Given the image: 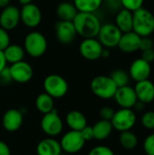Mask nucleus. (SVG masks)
<instances>
[{
  "label": "nucleus",
  "instance_id": "nucleus-46",
  "mask_svg": "<svg viewBox=\"0 0 154 155\" xmlns=\"http://www.w3.org/2000/svg\"><path fill=\"white\" fill-rule=\"evenodd\" d=\"M18 1H19L20 5H28V4L33 3V1H34V0H18Z\"/></svg>",
  "mask_w": 154,
  "mask_h": 155
},
{
  "label": "nucleus",
  "instance_id": "nucleus-8",
  "mask_svg": "<svg viewBox=\"0 0 154 155\" xmlns=\"http://www.w3.org/2000/svg\"><path fill=\"white\" fill-rule=\"evenodd\" d=\"M63 121L57 112L54 109L52 112L44 114L41 120V128L49 137H54L63 131Z\"/></svg>",
  "mask_w": 154,
  "mask_h": 155
},
{
  "label": "nucleus",
  "instance_id": "nucleus-22",
  "mask_svg": "<svg viewBox=\"0 0 154 155\" xmlns=\"http://www.w3.org/2000/svg\"><path fill=\"white\" fill-rule=\"evenodd\" d=\"M66 124L72 131L80 132L87 125V121L83 113L77 110H73L66 115Z\"/></svg>",
  "mask_w": 154,
  "mask_h": 155
},
{
  "label": "nucleus",
  "instance_id": "nucleus-44",
  "mask_svg": "<svg viewBox=\"0 0 154 155\" xmlns=\"http://www.w3.org/2000/svg\"><path fill=\"white\" fill-rule=\"evenodd\" d=\"M10 5V0H0V8L3 9Z\"/></svg>",
  "mask_w": 154,
  "mask_h": 155
},
{
  "label": "nucleus",
  "instance_id": "nucleus-24",
  "mask_svg": "<svg viewBox=\"0 0 154 155\" xmlns=\"http://www.w3.org/2000/svg\"><path fill=\"white\" fill-rule=\"evenodd\" d=\"M4 55L5 58L6 63L11 64L23 61L25 57V50L19 45H9L4 51Z\"/></svg>",
  "mask_w": 154,
  "mask_h": 155
},
{
  "label": "nucleus",
  "instance_id": "nucleus-15",
  "mask_svg": "<svg viewBox=\"0 0 154 155\" xmlns=\"http://www.w3.org/2000/svg\"><path fill=\"white\" fill-rule=\"evenodd\" d=\"M113 98L121 108L126 109H133L138 101L134 89L129 85L117 88Z\"/></svg>",
  "mask_w": 154,
  "mask_h": 155
},
{
  "label": "nucleus",
  "instance_id": "nucleus-42",
  "mask_svg": "<svg viewBox=\"0 0 154 155\" xmlns=\"http://www.w3.org/2000/svg\"><path fill=\"white\" fill-rule=\"evenodd\" d=\"M6 61H5V55H4V53L3 51H0V72L6 67Z\"/></svg>",
  "mask_w": 154,
  "mask_h": 155
},
{
  "label": "nucleus",
  "instance_id": "nucleus-41",
  "mask_svg": "<svg viewBox=\"0 0 154 155\" xmlns=\"http://www.w3.org/2000/svg\"><path fill=\"white\" fill-rule=\"evenodd\" d=\"M0 155H11L9 146L3 141H0Z\"/></svg>",
  "mask_w": 154,
  "mask_h": 155
},
{
  "label": "nucleus",
  "instance_id": "nucleus-43",
  "mask_svg": "<svg viewBox=\"0 0 154 155\" xmlns=\"http://www.w3.org/2000/svg\"><path fill=\"white\" fill-rule=\"evenodd\" d=\"M133 108L137 112H143L145 109V104H143V103H142L140 101H137V103L135 104V105L133 106Z\"/></svg>",
  "mask_w": 154,
  "mask_h": 155
},
{
  "label": "nucleus",
  "instance_id": "nucleus-48",
  "mask_svg": "<svg viewBox=\"0 0 154 155\" xmlns=\"http://www.w3.org/2000/svg\"><path fill=\"white\" fill-rule=\"evenodd\" d=\"M153 111H154V107H153Z\"/></svg>",
  "mask_w": 154,
  "mask_h": 155
},
{
  "label": "nucleus",
  "instance_id": "nucleus-17",
  "mask_svg": "<svg viewBox=\"0 0 154 155\" xmlns=\"http://www.w3.org/2000/svg\"><path fill=\"white\" fill-rule=\"evenodd\" d=\"M142 37L133 31L123 33L118 43L119 49L123 53H134L140 50Z\"/></svg>",
  "mask_w": 154,
  "mask_h": 155
},
{
  "label": "nucleus",
  "instance_id": "nucleus-36",
  "mask_svg": "<svg viewBox=\"0 0 154 155\" xmlns=\"http://www.w3.org/2000/svg\"><path fill=\"white\" fill-rule=\"evenodd\" d=\"M104 3L107 8L112 12H118L123 8L122 0H104Z\"/></svg>",
  "mask_w": 154,
  "mask_h": 155
},
{
  "label": "nucleus",
  "instance_id": "nucleus-7",
  "mask_svg": "<svg viewBox=\"0 0 154 155\" xmlns=\"http://www.w3.org/2000/svg\"><path fill=\"white\" fill-rule=\"evenodd\" d=\"M123 33L119 28L112 23H106L101 25L97 39L103 47L113 48L118 45Z\"/></svg>",
  "mask_w": 154,
  "mask_h": 155
},
{
  "label": "nucleus",
  "instance_id": "nucleus-32",
  "mask_svg": "<svg viewBox=\"0 0 154 155\" xmlns=\"http://www.w3.org/2000/svg\"><path fill=\"white\" fill-rule=\"evenodd\" d=\"M143 149L146 155H154V134L145 138L143 142Z\"/></svg>",
  "mask_w": 154,
  "mask_h": 155
},
{
  "label": "nucleus",
  "instance_id": "nucleus-6",
  "mask_svg": "<svg viewBox=\"0 0 154 155\" xmlns=\"http://www.w3.org/2000/svg\"><path fill=\"white\" fill-rule=\"evenodd\" d=\"M111 123L113 129L121 133L131 131L136 124V114L133 109L121 108L114 113Z\"/></svg>",
  "mask_w": 154,
  "mask_h": 155
},
{
  "label": "nucleus",
  "instance_id": "nucleus-38",
  "mask_svg": "<svg viewBox=\"0 0 154 155\" xmlns=\"http://www.w3.org/2000/svg\"><path fill=\"white\" fill-rule=\"evenodd\" d=\"M80 133H81V134H82V136H83V138H84V140L85 142L94 139L93 138V131L92 126L86 125L82 131H80Z\"/></svg>",
  "mask_w": 154,
  "mask_h": 155
},
{
  "label": "nucleus",
  "instance_id": "nucleus-35",
  "mask_svg": "<svg viewBox=\"0 0 154 155\" xmlns=\"http://www.w3.org/2000/svg\"><path fill=\"white\" fill-rule=\"evenodd\" d=\"M115 111L110 107V106H104L100 110V117L101 120H105V121H110L113 119V115H114Z\"/></svg>",
  "mask_w": 154,
  "mask_h": 155
},
{
  "label": "nucleus",
  "instance_id": "nucleus-2",
  "mask_svg": "<svg viewBox=\"0 0 154 155\" xmlns=\"http://www.w3.org/2000/svg\"><path fill=\"white\" fill-rule=\"evenodd\" d=\"M133 31L141 37L150 36L154 32V15L142 7L133 12Z\"/></svg>",
  "mask_w": 154,
  "mask_h": 155
},
{
  "label": "nucleus",
  "instance_id": "nucleus-23",
  "mask_svg": "<svg viewBox=\"0 0 154 155\" xmlns=\"http://www.w3.org/2000/svg\"><path fill=\"white\" fill-rule=\"evenodd\" d=\"M78 11L74 4L62 2L56 7V15L61 21H72L76 16Z\"/></svg>",
  "mask_w": 154,
  "mask_h": 155
},
{
  "label": "nucleus",
  "instance_id": "nucleus-16",
  "mask_svg": "<svg viewBox=\"0 0 154 155\" xmlns=\"http://www.w3.org/2000/svg\"><path fill=\"white\" fill-rule=\"evenodd\" d=\"M151 73H152L151 64L147 63L142 58H138L132 63L128 74L130 75V78H132L137 83L140 81L149 79Z\"/></svg>",
  "mask_w": 154,
  "mask_h": 155
},
{
  "label": "nucleus",
  "instance_id": "nucleus-28",
  "mask_svg": "<svg viewBox=\"0 0 154 155\" xmlns=\"http://www.w3.org/2000/svg\"><path fill=\"white\" fill-rule=\"evenodd\" d=\"M121 145L125 150H133L138 145V137L132 131L122 132L119 137Z\"/></svg>",
  "mask_w": 154,
  "mask_h": 155
},
{
  "label": "nucleus",
  "instance_id": "nucleus-47",
  "mask_svg": "<svg viewBox=\"0 0 154 155\" xmlns=\"http://www.w3.org/2000/svg\"><path fill=\"white\" fill-rule=\"evenodd\" d=\"M60 155H70V154H68V153H61Z\"/></svg>",
  "mask_w": 154,
  "mask_h": 155
},
{
  "label": "nucleus",
  "instance_id": "nucleus-30",
  "mask_svg": "<svg viewBox=\"0 0 154 155\" xmlns=\"http://www.w3.org/2000/svg\"><path fill=\"white\" fill-rule=\"evenodd\" d=\"M142 124L148 130H154V111L145 112L141 118Z\"/></svg>",
  "mask_w": 154,
  "mask_h": 155
},
{
  "label": "nucleus",
  "instance_id": "nucleus-19",
  "mask_svg": "<svg viewBox=\"0 0 154 155\" xmlns=\"http://www.w3.org/2000/svg\"><path fill=\"white\" fill-rule=\"evenodd\" d=\"M133 89L138 101L145 104L154 101V84L149 79L137 82Z\"/></svg>",
  "mask_w": 154,
  "mask_h": 155
},
{
  "label": "nucleus",
  "instance_id": "nucleus-4",
  "mask_svg": "<svg viewBox=\"0 0 154 155\" xmlns=\"http://www.w3.org/2000/svg\"><path fill=\"white\" fill-rule=\"evenodd\" d=\"M91 90L97 97L103 100H108L113 98L117 86L110 76L98 75L92 80Z\"/></svg>",
  "mask_w": 154,
  "mask_h": 155
},
{
  "label": "nucleus",
  "instance_id": "nucleus-39",
  "mask_svg": "<svg viewBox=\"0 0 154 155\" xmlns=\"http://www.w3.org/2000/svg\"><path fill=\"white\" fill-rule=\"evenodd\" d=\"M142 59H143L144 61H146L149 64H152L154 61V49H148V50H144L142 53Z\"/></svg>",
  "mask_w": 154,
  "mask_h": 155
},
{
  "label": "nucleus",
  "instance_id": "nucleus-13",
  "mask_svg": "<svg viewBox=\"0 0 154 155\" xmlns=\"http://www.w3.org/2000/svg\"><path fill=\"white\" fill-rule=\"evenodd\" d=\"M21 21L20 9L9 5L2 9L0 13V26L6 31L14 30Z\"/></svg>",
  "mask_w": 154,
  "mask_h": 155
},
{
  "label": "nucleus",
  "instance_id": "nucleus-37",
  "mask_svg": "<svg viewBox=\"0 0 154 155\" xmlns=\"http://www.w3.org/2000/svg\"><path fill=\"white\" fill-rule=\"evenodd\" d=\"M154 46V42L152 38L149 36L142 37L141 39V45H140V50L144 51L148 49H152Z\"/></svg>",
  "mask_w": 154,
  "mask_h": 155
},
{
  "label": "nucleus",
  "instance_id": "nucleus-21",
  "mask_svg": "<svg viewBox=\"0 0 154 155\" xmlns=\"http://www.w3.org/2000/svg\"><path fill=\"white\" fill-rule=\"evenodd\" d=\"M133 12L127 9L122 8L116 14L114 25L123 34V33L133 31Z\"/></svg>",
  "mask_w": 154,
  "mask_h": 155
},
{
  "label": "nucleus",
  "instance_id": "nucleus-10",
  "mask_svg": "<svg viewBox=\"0 0 154 155\" xmlns=\"http://www.w3.org/2000/svg\"><path fill=\"white\" fill-rule=\"evenodd\" d=\"M103 51V46L98 41L96 37L94 38H84L79 45V52L81 55L89 61H95L102 57Z\"/></svg>",
  "mask_w": 154,
  "mask_h": 155
},
{
  "label": "nucleus",
  "instance_id": "nucleus-25",
  "mask_svg": "<svg viewBox=\"0 0 154 155\" xmlns=\"http://www.w3.org/2000/svg\"><path fill=\"white\" fill-rule=\"evenodd\" d=\"M92 127L93 131V138L99 141L107 139L111 135L113 129L112 123L110 121H105V120L98 121Z\"/></svg>",
  "mask_w": 154,
  "mask_h": 155
},
{
  "label": "nucleus",
  "instance_id": "nucleus-12",
  "mask_svg": "<svg viewBox=\"0 0 154 155\" xmlns=\"http://www.w3.org/2000/svg\"><path fill=\"white\" fill-rule=\"evenodd\" d=\"M8 68L12 81L19 84H25L29 82L34 74L32 66L24 60L11 64Z\"/></svg>",
  "mask_w": 154,
  "mask_h": 155
},
{
  "label": "nucleus",
  "instance_id": "nucleus-1",
  "mask_svg": "<svg viewBox=\"0 0 154 155\" xmlns=\"http://www.w3.org/2000/svg\"><path fill=\"white\" fill-rule=\"evenodd\" d=\"M73 24L77 35L84 38L97 37L101 28V21L95 13H83L78 12Z\"/></svg>",
  "mask_w": 154,
  "mask_h": 155
},
{
  "label": "nucleus",
  "instance_id": "nucleus-3",
  "mask_svg": "<svg viewBox=\"0 0 154 155\" xmlns=\"http://www.w3.org/2000/svg\"><path fill=\"white\" fill-rule=\"evenodd\" d=\"M47 49V41L45 36L38 32L32 31L28 33L24 41V50L30 56L37 58L42 56Z\"/></svg>",
  "mask_w": 154,
  "mask_h": 155
},
{
  "label": "nucleus",
  "instance_id": "nucleus-26",
  "mask_svg": "<svg viewBox=\"0 0 154 155\" xmlns=\"http://www.w3.org/2000/svg\"><path fill=\"white\" fill-rule=\"evenodd\" d=\"M35 106L37 110L43 114H48L54 109V98L46 93L40 94L35 99Z\"/></svg>",
  "mask_w": 154,
  "mask_h": 155
},
{
  "label": "nucleus",
  "instance_id": "nucleus-11",
  "mask_svg": "<svg viewBox=\"0 0 154 155\" xmlns=\"http://www.w3.org/2000/svg\"><path fill=\"white\" fill-rule=\"evenodd\" d=\"M20 17L25 26L34 28L38 26L42 21V12L35 4L31 3L22 5V8L20 9Z\"/></svg>",
  "mask_w": 154,
  "mask_h": 155
},
{
  "label": "nucleus",
  "instance_id": "nucleus-31",
  "mask_svg": "<svg viewBox=\"0 0 154 155\" xmlns=\"http://www.w3.org/2000/svg\"><path fill=\"white\" fill-rule=\"evenodd\" d=\"M144 0H122V6L131 12H134L143 7Z\"/></svg>",
  "mask_w": 154,
  "mask_h": 155
},
{
  "label": "nucleus",
  "instance_id": "nucleus-5",
  "mask_svg": "<svg viewBox=\"0 0 154 155\" xmlns=\"http://www.w3.org/2000/svg\"><path fill=\"white\" fill-rule=\"evenodd\" d=\"M44 88L51 97L62 98L68 92V84L59 74H49L44 80Z\"/></svg>",
  "mask_w": 154,
  "mask_h": 155
},
{
  "label": "nucleus",
  "instance_id": "nucleus-27",
  "mask_svg": "<svg viewBox=\"0 0 154 155\" xmlns=\"http://www.w3.org/2000/svg\"><path fill=\"white\" fill-rule=\"evenodd\" d=\"M103 0H74V5L78 12L95 13L102 5Z\"/></svg>",
  "mask_w": 154,
  "mask_h": 155
},
{
  "label": "nucleus",
  "instance_id": "nucleus-9",
  "mask_svg": "<svg viewBox=\"0 0 154 155\" xmlns=\"http://www.w3.org/2000/svg\"><path fill=\"white\" fill-rule=\"evenodd\" d=\"M85 141L84 140L80 132L77 131H70L66 133L60 141V145L62 151L65 153L73 154L76 153L83 149L84 146Z\"/></svg>",
  "mask_w": 154,
  "mask_h": 155
},
{
  "label": "nucleus",
  "instance_id": "nucleus-29",
  "mask_svg": "<svg viewBox=\"0 0 154 155\" xmlns=\"http://www.w3.org/2000/svg\"><path fill=\"white\" fill-rule=\"evenodd\" d=\"M110 77L114 82V84L117 86V88L128 85L129 81H130V75H129V74L126 71L123 70V69L114 70L111 74Z\"/></svg>",
  "mask_w": 154,
  "mask_h": 155
},
{
  "label": "nucleus",
  "instance_id": "nucleus-40",
  "mask_svg": "<svg viewBox=\"0 0 154 155\" xmlns=\"http://www.w3.org/2000/svg\"><path fill=\"white\" fill-rule=\"evenodd\" d=\"M11 81H12V78H11V75H10V73H9V68L5 67L0 72V82L8 83V82H11Z\"/></svg>",
  "mask_w": 154,
  "mask_h": 155
},
{
  "label": "nucleus",
  "instance_id": "nucleus-34",
  "mask_svg": "<svg viewBox=\"0 0 154 155\" xmlns=\"http://www.w3.org/2000/svg\"><path fill=\"white\" fill-rule=\"evenodd\" d=\"M10 45V36L8 31L0 26V51H4Z\"/></svg>",
  "mask_w": 154,
  "mask_h": 155
},
{
  "label": "nucleus",
  "instance_id": "nucleus-18",
  "mask_svg": "<svg viewBox=\"0 0 154 155\" xmlns=\"http://www.w3.org/2000/svg\"><path fill=\"white\" fill-rule=\"evenodd\" d=\"M23 119V114L19 110L9 109L3 115L2 124L5 131L15 132L22 126Z\"/></svg>",
  "mask_w": 154,
  "mask_h": 155
},
{
  "label": "nucleus",
  "instance_id": "nucleus-20",
  "mask_svg": "<svg viewBox=\"0 0 154 155\" xmlns=\"http://www.w3.org/2000/svg\"><path fill=\"white\" fill-rule=\"evenodd\" d=\"M62 152L60 143L53 137L43 139L36 147L37 155H60Z\"/></svg>",
  "mask_w": 154,
  "mask_h": 155
},
{
  "label": "nucleus",
  "instance_id": "nucleus-14",
  "mask_svg": "<svg viewBox=\"0 0 154 155\" xmlns=\"http://www.w3.org/2000/svg\"><path fill=\"white\" fill-rule=\"evenodd\" d=\"M56 39L63 45L71 44L76 37L77 33L72 21H58L55 24Z\"/></svg>",
  "mask_w": 154,
  "mask_h": 155
},
{
  "label": "nucleus",
  "instance_id": "nucleus-33",
  "mask_svg": "<svg viewBox=\"0 0 154 155\" xmlns=\"http://www.w3.org/2000/svg\"><path fill=\"white\" fill-rule=\"evenodd\" d=\"M88 155H114L111 148L104 145H99L93 147Z\"/></svg>",
  "mask_w": 154,
  "mask_h": 155
},
{
  "label": "nucleus",
  "instance_id": "nucleus-45",
  "mask_svg": "<svg viewBox=\"0 0 154 155\" xmlns=\"http://www.w3.org/2000/svg\"><path fill=\"white\" fill-rule=\"evenodd\" d=\"M109 56H110V52H109V50L103 48V54H102V57L107 58V57H109Z\"/></svg>",
  "mask_w": 154,
  "mask_h": 155
}]
</instances>
